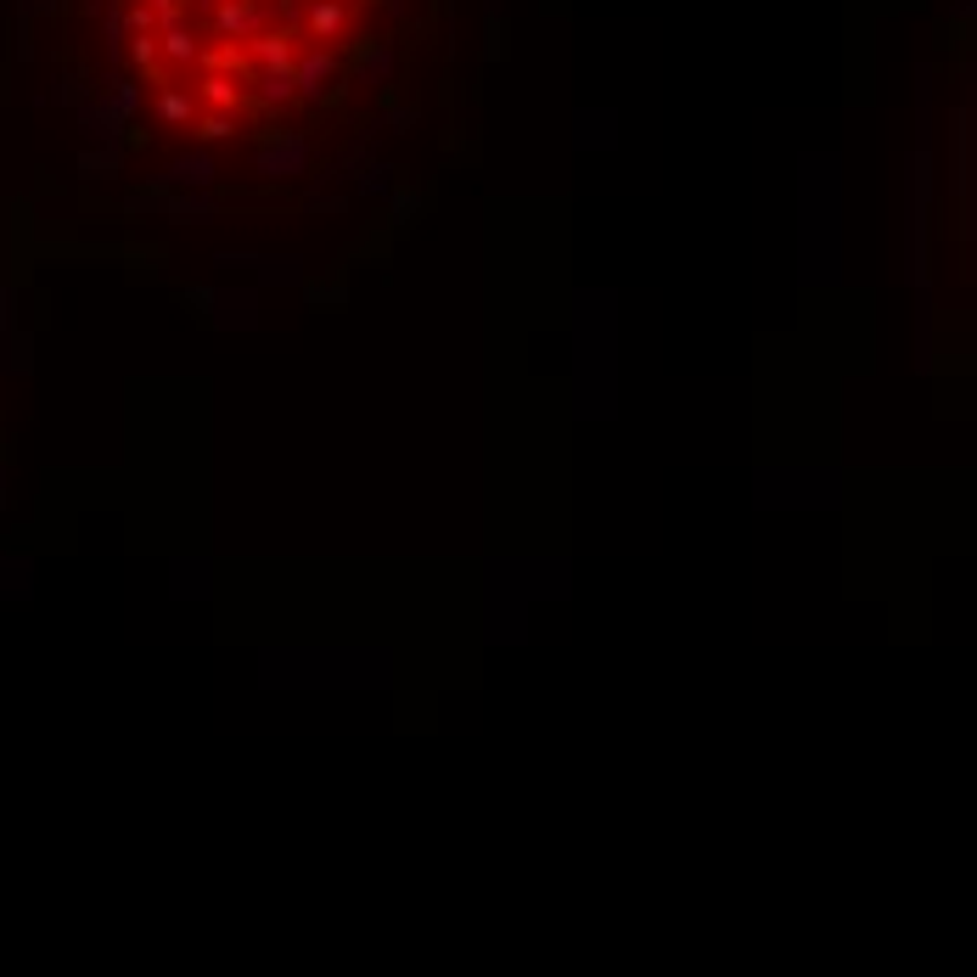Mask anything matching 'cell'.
I'll return each instance as SVG.
<instances>
[{"label":"cell","instance_id":"cell-8","mask_svg":"<svg viewBox=\"0 0 977 977\" xmlns=\"http://www.w3.org/2000/svg\"><path fill=\"white\" fill-rule=\"evenodd\" d=\"M158 118H163V125H197V96L186 85H169L158 96Z\"/></svg>","mask_w":977,"mask_h":977},{"label":"cell","instance_id":"cell-1","mask_svg":"<svg viewBox=\"0 0 977 977\" xmlns=\"http://www.w3.org/2000/svg\"><path fill=\"white\" fill-rule=\"evenodd\" d=\"M248 51H254V63H259V68H270V74H292V63H298V29H265V34L248 40Z\"/></svg>","mask_w":977,"mask_h":977},{"label":"cell","instance_id":"cell-11","mask_svg":"<svg viewBox=\"0 0 977 977\" xmlns=\"http://www.w3.org/2000/svg\"><path fill=\"white\" fill-rule=\"evenodd\" d=\"M203 63H208V74H248V56H241L236 45H219V51H203Z\"/></svg>","mask_w":977,"mask_h":977},{"label":"cell","instance_id":"cell-10","mask_svg":"<svg viewBox=\"0 0 977 977\" xmlns=\"http://www.w3.org/2000/svg\"><path fill=\"white\" fill-rule=\"evenodd\" d=\"M203 141H225V136H236L241 125H236V112H214V107H203L197 112V125H192Z\"/></svg>","mask_w":977,"mask_h":977},{"label":"cell","instance_id":"cell-4","mask_svg":"<svg viewBox=\"0 0 977 977\" xmlns=\"http://www.w3.org/2000/svg\"><path fill=\"white\" fill-rule=\"evenodd\" d=\"M158 56H169V79H174V68H197L203 63V45H197V34L186 23H163L158 29Z\"/></svg>","mask_w":977,"mask_h":977},{"label":"cell","instance_id":"cell-14","mask_svg":"<svg viewBox=\"0 0 977 977\" xmlns=\"http://www.w3.org/2000/svg\"><path fill=\"white\" fill-rule=\"evenodd\" d=\"M130 29L136 34H158V12H147L141 0H136V7H130Z\"/></svg>","mask_w":977,"mask_h":977},{"label":"cell","instance_id":"cell-3","mask_svg":"<svg viewBox=\"0 0 977 977\" xmlns=\"http://www.w3.org/2000/svg\"><path fill=\"white\" fill-rule=\"evenodd\" d=\"M337 79V56L321 45V51H303L298 63H292V85L298 96H326V85Z\"/></svg>","mask_w":977,"mask_h":977},{"label":"cell","instance_id":"cell-6","mask_svg":"<svg viewBox=\"0 0 977 977\" xmlns=\"http://www.w3.org/2000/svg\"><path fill=\"white\" fill-rule=\"evenodd\" d=\"M197 101L203 107H214V112H241V85L230 79V74H203V85H197Z\"/></svg>","mask_w":977,"mask_h":977},{"label":"cell","instance_id":"cell-9","mask_svg":"<svg viewBox=\"0 0 977 977\" xmlns=\"http://www.w3.org/2000/svg\"><path fill=\"white\" fill-rule=\"evenodd\" d=\"M254 85H259V96H265L270 107H287V101L298 96L292 74H270V68H254Z\"/></svg>","mask_w":977,"mask_h":977},{"label":"cell","instance_id":"cell-5","mask_svg":"<svg viewBox=\"0 0 977 977\" xmlns=\"http://www.w3.org/2000/svg\"><path fill=\"white\" fill-rule=\"evenodd\" d=\"M259 169L265 174H303L310 169V147L303 141H265L259 147Z\"/></svg>","mask_w":977,"mask_h":977},{"label":"cell","instance_id":"cell-7","mask_svg":"<svg viewBox=\"0 0 977 977\" xmlns=\"http://www.w3.org/2000/svg\"><path fill=\"white\" fill-rule=\"evenodd\" d=\"M303 29H310L315 40H337L348 29V7H343V0H315L310 18H303Z\"/></svg>","mask_w":977,"mask_h":977},{"label":"cell","instance_id":"cell-13","mask_svg":"<svg viewBox=\"0 0 977 977\" xmlns=\"http://www.w3.org/2000/svg\"><path fill=\"white\" fill-rule=\"evenodd\" d=\"M130 56L147 68V74H158V34H136V45H130Z\"/></svg>","mask_w":977,"mask_h":977},{"label":"cell","instance_id":"cell-12","mask_svg":"<svg viewBox=\"0 0 977 977\" xmlns=\"http://www.w3.org/2000/svg\"><path fill=\"white\" fill-rule=\"evenodd\" d=\"M169 174L180 180V186H208V180H214V163H208V158H174Z\"/></svg>","mask_w":977,"mask_h":977},{"label":"cell","instance_id":"cell-2","mask_svg":"<svg viewBox=\"0 0 977 977\" xmlns=\"http://www.w3.org/2000/svg\"><path fill=\"white\" fill-rule=\"evenodd\" d=\"M214 29H219V40H254V34H265V7L259 0H225L214 12Z\"/></svg>","mask_w":977,"mask_h":977},{"label":"cell","instance_id":"cell-15","mask_svg":"<svg viewBox=\"0 0 977 977\" xmlns=\"http://www.w3.org/2000/svg\"><path fill=\"white\" fill-rule=\"evenodd\" d=\"M270 7H276V12H292V7H298V0H270Z\"/></svg>","mask_w":977,"mask_h":977}]
</instances>
